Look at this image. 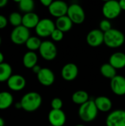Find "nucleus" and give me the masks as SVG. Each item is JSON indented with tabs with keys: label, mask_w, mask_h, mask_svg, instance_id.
Segmentation results:
<instances>
[{
	"label": "nucleus",
	"mask_w": 125,
	"mask_h": 126,
	"mask_svg": "<svg viewBox=\"0 0 125 126\" xmlns=\"http://www.w3.org/2000/svg\"><path fill=\"white\" fill-rule=\"evenodd\" d=\"M35 32L39 37L46 38L51 36L53 31L56 29L55 23L49 18H43L40 20L38 25L36 26Z\"/></svg>",
	"instance_id": "39448f33"
},
{
	"label": "nucleus",
	"mask_w": 125,
	"mask_h": 126,
	"mask_svg": "<svg viewBox=\"0 0 125 126\" xmlns=\"http://www.w3.org/2000/svg\"><path fill=\"white\" fill-rule=\"evenodd\" d=\"M100 73L103 77L108 79H113L114 77L117 75L116 69L113 67L109 63H104L100 67Z\"/></svg>",
	"instance_id": "b1692460"
},
{
	"label": "nucleus",
	"mask_w": 125,
	"mask_h": 126,
	"mask_svg": "<svg viewBox=\"0 0 125 126\" xmlns=\"http://www.w3.org/2000/svg\"><path fill=\"white\" fill-rule=\"evenodd\" d=\"M39 52L41 56L44 60L50 61L55 59L57 54V49L55 44L52 41H44L41 43Z\"/></svg>",
	"instance_id": "6e6552de"
},
{
	"label": "nucleus",
	"mask_w": 125,
	"mask_h": 126,
	"mask_svg": "<svg viewBox=\"0 0 125 126\" xmlns=\"http://www.w3.org/2000/svg\"><path fill=\"white\" fill-rule=\"evenodd\" d=\"M37 78L41 85L44 86H49L54 83L55 76L50 69L42 68L40 72L37 75Z\"/></svg>",
	"instance_id": "4468645a"
},
{
	"label": "nucleus",
	"mask_w": 125,
	"mask_h": 126,
	"mask_svg": "<svg viewBox=\"0 0 125 126\" xmlns=\"http://www.w3.org/2000/svg\"><path fill=\"white\" fill-rule=\"evenodd\" d=\"M4 63V55L1 52H0V64Z\"/></svg>",
	"instance_id": "e433bc0d"
},
{
	"label": "nucleus",
	"mask_w": 125,
	"mask_h": 126,
	"mask_svg": "<svg viewBox=\"0 0 125 126\" xmlns=\"http://www.w3.org/2000/svg\"><path fill=\"white\" fill-rule=\"evenodd\" d=\"M79 69L77 66L73 63L65 64L61 70V76L66 81H71L77 78Z\"/></svg>",
	"instance_id": "ddd939ff"
},
{
	"label": "nucleus",
	"mask_w": 125,
	"mask_h": 126,
	"mask_svg": "<svg viewBox=\"0 0 125 126\" xmlns=\"http://www.w3.org/2000/svg\"><path fill=\"white\" fill-rule=\"evenodd\" d=\"M63 36H64V32H63L62 31H60L57 29H55L51 35V38L54 41H62L63 38Z\"/></svg>",
	"instance_id": "7c9ffc66"
},
{
	"label": "nucleus",
	"mask_w": 125,
	"mask_h": 126,
	"mask_svg": "<svg viewBox=\"0 0 125 126\" xmlns=\"http://www.w3.org/2000/svg\"><path fill=\"white\" fill-rule=\"evenodd\" d=\"M73 26V22L71 21V19L66 16L57 18L55 21V27L56 29L62 31L63 32H69L71 30Z\"/></svg>",
	"instance_id": "aec40b11"
},
{
	"label": "nucleus",
	"mask_w": 125,
	"mask_h": 126,
	"mask_svg": "<svg viewBox=\"0 0 125 126\" xmlns=\"http://www.w3.org/2000/svg\"><path fill=\"white\" fill-rule=\"evenodd\" d=\"M41 69H42V68H41L39 65L37 64V65H35V66L32 69V72H33L34 73H35L36 75H38V74L40 72V71L41 70Z\"/></svg>",
	"instance_id": "72a5a7b5"
},
{
	"label": "nucleus",
	"mask_w": 125,
	"mask_h": 126,
	"mask_svg": "<svg viewBox=\"0 0 125 126\" xmlns=\"http://www.w3.org/2000/svg\"><path fill=\"white\" fill-rule=\"evenodd\" d=\"M107 126H125V111L122 109L114 110L106 118Z\"/></svg>",
	"instance_id": "1a4fd4ad"
},
{
	"label": "nucleus",
	"mask_w": 125,
	"mask_h": 126,
	"mask_svg": "<svg viewBox=\"0 0 125 126\" xmlns=\"http://www.w3.org/2000/svg\"><path fill=\"white\" fill-rule=\"evenodd\" d=\"M111 89L112 92L118 95H125V78L122 75H116L111 80Z\"/></svg>",
	"instance_id": "2eb2a0df"
},
{
	"label": "nucleus",
	"mask_w": 125,
	"mask_h": 126,
	"mask_svg": "<svg viewBox=\"0 0 125 126\" xmlns=\"http://www.w3.org/2000/svg\"><path fill=\"white\" fill-rule=\"evenodd\" d=\"M125 41V34L117 29L112 28L111 30L105 32L104 44L110 48L116 49L120 47L124 44Z\"/></svg>",
	"instance_id": "f03ea898"
},
{
	"label": "nucleus",
	"mask_w": 125,
	"mask_h": 126,
	"mask_svg": "<svg viewBox=\"0 0 125 126\" xmlns=\"http://www.w3.org/2000/svg\"><path fill=\"white\" fill-rule=\"evenodd\" d=\"M0 126H4V120L0 117Z\"/></svg>",
	"instance_id": "58836bf2"
},
{
	"label": "nucleus",
	"mask_w": 125,
	"mask_h": 126,
	"mask_svg": "<svg viewBox=\"0 0 125 126\" xmlns=\"http://www.w3.org/2000/svg\"><path fill=\"white\" fill-rule=\"evenodd\" d=\"M7 86L10 89L18 92L24 89L26 86V80L21 75H13L7 81Z\"/></svg>",
	"instance_id": "dca6fc26"
},
{
	"label": "nucleus",
	"mask_w": 125,
	"mask_h": 126,
	"mask_svg": "<svg viewBox=\"0 0 125 126\" xmlns=\"http://www.w3.org/2000/svg\"><path fill=\"white\" fill-rule=\"evenodd\" d=\"M112 29V25L110 21V20L108 19H103L100 21L99 23V30L101 31H102L104 33L111 30Z\"/></svg>",
	"instance_id": "c85d7f7f"
},
{
	"label": "nucleus",
	"mask_w": 125,
	"mask_h": 126,
	"mask_svg": "<svg viewBox=\"0 0 125 126\" xmlns=\"http://www.w3.org/2000/svg\"><path fill=\"white\" fill-rule=\"evenodd\" d=\"M94 103L97 109L102 112H108L112 109V101L111 99L105 96L97 97L94 100Z\"/></svg>",
	"instance_id": "6ab92c4d"
},
{
	"label": "nucleus",
	"mask_w": 125,
	"mask_h": 126,
	"mask_svg": "<svg viewBox=\"0 0 125 126\" xmlns=\"http://www.w3.org/2000/svg\"><path fill=\"white\" fill-rule=\"evenodd\" d=\"M67 16L71 19L73 24H80L85 21V13L82 6L78 4H71L69 6Z\"/></svg>",
	"instance_id": "0eeeda50"
},
{
	"label": "nucleus",
	"mask_w": 125,
	"mask_h": 126,
	"mask_svg": "<svg viewBox=\"0 0 125 126\" xmlns=\"http://www.w3.org/2000/svg\"><path fill=\"white\" fill-rule=\"evenodd\" d=\"M41 43H42V41H41V39L38 37L30 36L25 44L29 51L34 52V51L38 50V49L39 50L40 47L41 45Z\"/></svg>",
	"instance_id": "bb28decb"
},
{
	"label": "nucleus",
	"mask_w": 125,
	"mask_h": 126,
	"mask_svg": "<svg viewBox=\"0 0 125 126\" xmlns=\"http://www.w3.org/2000/svg\"><path fill=\"white\" fill-rule=\"evenodd\" d=\"M29 37H30L29 30L24 27L23 25L15 27L10 34V39L12 42L17 45L26 44V42L29 38Z\"/></svg>",
	"instance_id": "423d86ee"
},
{
	"label": "nucleus",
	"mask_w": 125,
	"mask_h": 126,
	"mask_svg": "<svg viewBox=\"0 0 125 126\" xmlns=\"http://www.w3.org/2000/svg\"><path fill=\"white\" fill-rule=\"evenodd\" d=\"M98 111L99 110L96 106L94 100H89L88 102L80 106L78 114L81 120L85 123H89L97 118Z\"/></svg>",
	"instance_id": "7ed1b4c3"
},
{
	"label": "nucleus",
	"mask_w": 125,
	"mask_h": 126,
	"mask_svg": "<svg viewBox=\"0 0 125 126\" xmlns=\"http://www.w3.org/2000/svg\"><path fill=\"white\" fill-rule=\"evenodd\" d=\"M21 108L27 112H33L38 110L42 103L41 94L35 92H30L25 94L21 101Z\"/></svg>",
	"instance_id": "f257e3e1"
},
{
	"label": "nucleus",
	"mask_w": 125,
	"mask_h": 126,
	"mask_svg": "<svg viewBox=\"0 0 125 126\" xmlns=\"http://www.w3.org/2000/svg\"><path fill=\"white\" fill-rule=\"evenodd\" d=\"M13 102L12 94L8 92H0V110H4L11 106Z\"/></svg>",
	"instance_id": "5701e85b"
},
{
	"label": "nucleus",
	"mask_w": 125,
	"mask_h": 126,
	"mask_svg": "<svg viewBox=\"0 0 125 126\" xmlns=\"http://www.w3.org/2000/svg\"><path fill=\"white\" fill-rule=\"evenodd\" d=\"M48 120L50 126H64L66 122V115L62 109H52L48 114Z\"/></svg>",
	"instance_id": "f8f14e48"
},
{
	"label": "nucleus",
	"mask_w": 125,
	"mask_h": 126,
	"mask_svg": "<svg viewBox=\"0 0 125 126\" xmlns=\"http://www.w3.org/2000/svg\"><path fill=\"white\" fill-rule=\"evenodd\" d=\"M109 63L116 69H120L125 67V53L116 52L112 54L109 58Z\"/></svg>",
	"instance_id": "f3484780"
},
{
	"label": "nucleus",
	"mask_w": 125,
	"mask_h": 126,
	"mask_svg": "<svg viewBox=\"0 0 125 126\" xmlns=\"http://www.w3.org/2000/svg\"></svg>",
	"instance_id": "79ce46f5"
},
{
	"label": "nucleus",
	"mask_w": 125,
	"mask_h": 126,
	"mask_svg": "<svg viewBox=\"0 0 125 126\" xmlns=\"http://www.w3.org/2000/svg\"><path fill=\"white\" fill-rule=\"evenodd\" d=\"M7 24V20L5 16L0 15V29L4 28Z\"/></svg>",
	"instance_id": "2f4dec72"
},
{
	"label": "nucleus",
	"mask_w": 125,
	"mask_h": 126,
	"mask_svg": "<svg viewBox=\"0 0 125 126\" xmlns=\"http://www.w3.org/2000/svg\"><path fill=\"white\" fill-rule=\"evenodd\" d=\"M7 4V0H0V8L5 7Z\"/></svg>",
	"instance_id": "c9c22d12"
},
{
	"label": "nucleus",
	"mask_w": 125,
	"mask_h": 126,
	"mask_svg": "<svg viewBox=\"0 0 125 126\" xmlns=\"http://www.w3.org/2000/svg\"><path fill=\"white\" fill-rule=\"evenodd\" d=\"M71 100L75 104L81 106L89 100V95L85 91L78 90L72 94Z\"/></svg>",
	"instance_id": "4be33fe9"
},
{
	"label": "nucleus",
	"mask_w": 125,
	"mask_h": 126,
	"mask_svg": "<svg viewBox=\"0 0 125 126\" xmlns=\"http://www.w3.org/2000/svg\"><path fill=\"white\" fill-rule=\"evenodd\" d=\"M12 76V67L7 63L0 64V82L7 81Z\"/></svg>",
	"instance_id": "393cba45"
},
{
	"label": "nucleus",
	"mask_w": 125,
	"mask_h": 126,
	"mask_svg": "<svg viewBox=\"0 0 125 126\" xmlns=\"http://www.w3.org/2000/svg\"><path fill=\"white\" fill-rule=\"evenodd\" d=\"M69 5L63 1L57 0L53 1L51 5L49 7V13L54 16L57 18L64 16L67 15Z\"/></svg>",
	"instance_id": "9d476101"
},
{
	"label": "nucleus",
	"mask_w": 125,
	"mask_h": 126,
	"mask_svg": "<svg viewBox=\"0 0 125 126\" xmlns=\"http://www.w3.org/2000/svg\"><path fill=\"white\" fill-rule=\"evenodd\" d=\"M38 62V55L35 52L29 51L23 57V64L27 69H32Z\"/></svg>",
	"instance_id": "412c9836"
},
{
	"label": "nucleus",
	"mask_w": 125,
	"mask_h": 126,
	"mask_svg": "<svg viewBox=\"0 0 125 126\" xmlns=\"http://www.w3.org/2000/svg\"><path fill=\"white\" fill-rule=\"evenodd\" d=\"M53 1L52 0H41V3L44 6V7H46L49 8V7L51 5V4L52 3Z\"/></svg>",
	"instance_id": "473e14b6"
},
{
	"label": "nucleus",
	"mask_w": 125,
	"mask_h": 126,
	"mask_svg": "<svg viewBox=\"0 0 125 126\" xmlns=\"http://www.w3.org/2000/svg\"><path fill=\"white\" fill-rule=\"evenodd\" d=\"M15 108H16V109H22V108H21V103H20V102H19V103H17L15 104Z\"/></svg>",
	"instance_id": "4c0bfd02"
},
{
	"label": "nucleus",
	"mask_w": 125,
	"mask_h": 126,
	"mask_svg": "<svg viewBox=\"0 0 125 126\" xmlns=\"http://www.w3.org/2000/svg\"><path fill=\"white\" fill-rule=\"evenodd\" d=\"M84 126V125H77V126Z\"/></svg>",
	"instance_id": "ea45409f"
},
{
	"label": "nucleus",
	"mask_w": 125,
	"mask_h": 126,
	"mask_svg": "<svg viewBox=\"0 0 125 126\" xmlns=\"http://www.w3.org/2000/svg\"><path fill=\"white\" fill-rule=\"evenodd\" d=\"M102 10L103 16L106 18V19L108 20L117 18L122 12L119 2L116 0H109L105 1Z\"/></svg>",
	"instance_id": "20e7f679"
},
{
	"label": "nucleus",
	"mask_w": 125,
	"mask_h": 126,
	"mask_svg": "<svg viewBox=\"0 0 125 126\" xmlns=\"http://www.w3.org/2000/svg\"><path fill=\"white\" fill-rule=\"evenodd\" d=\"M1 37H0V44H1Z\"/></svg>",
	"instance_id": "a19ab883"
},
{
	"label": "nucleus",
	"mask_w": 125,
	"mask_h": 126,
	"mask_svg": "<svg viewBox=\"0 0 125 126\" xmlns=\"http://www.w3.org/2000/svg\"><path fill=\"white\" fill-rule=\"evenodd\" d=\"M15 1L18 3V8L25 13H31L35 8V2L32 0H18Z\"/></svg>",
	"instance_id": "a878e982"
},
{
	"label": "nucleus",
	"mask_w": 125,
	"mask_h": 126,
	"mask_svg": "<svg viewBox=\"0 0 125 126\" xmlns=\"http://www.w3.org/2000/svg\"><path fill=\"white\" fill-rule=\"evenodd\" d=\"M39 21V16L34 12L25 13L22 18V25L29 30L32 28H35Z\"/></svg>",
	"instance_id": "a211bd4d"
},
{
	"label": "nucleus",
	"mask_w": 125,
	"mask_h": 126,
	"mask_svg": "<svg viewBox=\"0 0 125 126\" xmlns=\"http://www.w3.org/2000/svg\"><path fill=\"white\" fill-rule=\"evenodd\" d=\"M119 2L122 10H125V0H120Z\"/></svg>",
	"instance_id": "f704fd0d"
},
{
	"label": "nucleus",
	"mask_w": 125,
	"mask_h": 126,
	"mask_svg": "<svg viewBox=\"0 0 125 126\" xmlns=\"http://www.w3.org/2000/svg\"><path fill=\"white\" fill-rule=\"evenodd\" d=\"M22 18L23 16H21L19 13L13 12L9 16V21L13 26L17 27L22 25Z\"/></svg>",
	"instance_id": "cd10ccee"
},
{
	"label": "nucleus",
	"mask_w": 125,
	"mask_h": 126,
	"mask_svg": "<svg viewBox=\"0 0 125 126\" xmlns=\"http://www.w3.org/2000/svg\"><path fill=\"white\" fill-rule=\"evenodd\" d=\"M63 105V101L59 97H55L51 101V107H52V109L60 110V109H62Z\"/></svg>",
	"instance_id": "c756f323"
},
{
	"label": "nucleus",
	"mask_w": 125,
	"mask_h": 126,
	"mask_svg": "<svg viewBox=\"0 0 125 126\" xmlns=\"http://www.w3.org/2000/svg\"><path fill=\"white\" fill-rule=\"evenodd\" d=\"M104 36L105 33L99 29H94L87 34L86 42L92 47H97L104 43Z\"/></svg>",
	"instance_id": "9b49d317"
}]
</instances>
